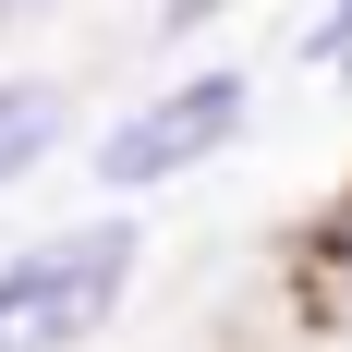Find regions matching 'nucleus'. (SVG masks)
<instances>
[{
  "mask_svg": "<svg viewBox=\"0 0 352 352\" xmlns=\"http://www.w3.org/2000/svg\"><path fill=\"white\" fill-rule=\"evenodd\" d=\"M316 61H352V0H328V25H316Z\"/></svg>",
  "mask_w": 352,
  "mask_h": 352,
  "instance_id": "4",
  "label": "nucleus"
},
{
  "mask_svg": "<svg viewBox=\"0 0 352 352\" xmlns=\"http://www.w3.org/2000/svg\"><path fill=\"white\" fill-rule=\"evenodd\" d=\"M61 134V85H0V182H25Z\"/></svg>",
  "mask_w": 352,
  "mask_h": 352,
  "instance_id": "3",
  "label": "nucleus"
},
{
  "mask_svg": "<svg viewBox=\"0 0 352 352\" xmlns=\"http://www.w3.org/2000/svg\"><path fill=\"white\" fill-rule=\"evenodd\" d=\"M122 267H134V231H122V219L12 255V267H0V352H73L109 304H122Z\"/></svg>",
  "mask_w": 352,
  "mask_h": 352,
  "instance_id": "1",
  "label": "nucleus"
},
{
  "mask_svg": "<svg viewBox=\"0 0 352 352\" xmlns=\"http://www.w3.org/2000/svg\"><path fill=\"white\" fill-rule=\"evenodd\" d=\"M195 12H207V0H170V25H195Z\"/></svg>",
  "mask_w": 352,
  "mask_h": 352,
  "instance_id": "5",
  "label": "nucleus"
},
{
  "mask_svg": "<svg viewBox=\"0 0 352 352\" xmlns=\"http://www.w3.org/2000/svg\"><path fill=\"white\" fill-rule=\"evenodd\" d=\"M231 134H243V73H182L170 98H146L134 122L98 146V170L109 182H170V170H195V158H219Z\"/></svg>",
  "mask_w": 352,
  "mask_h": 352,
  "instance_id": "2",
  "label": "nucleus"
}]
</instances>
